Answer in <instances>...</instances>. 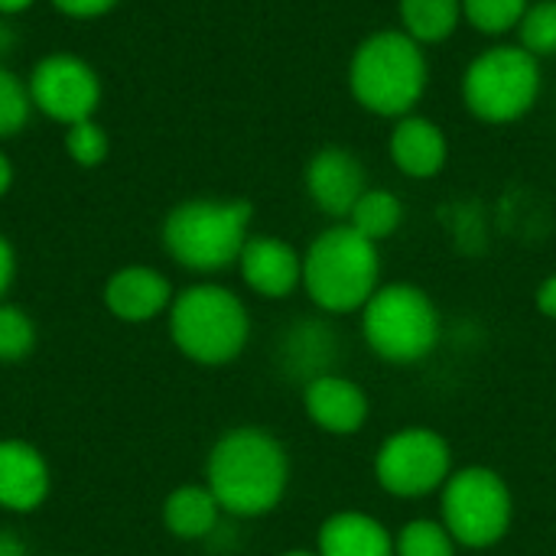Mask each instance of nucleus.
<instances>
[{
	"label": "nucleus",
	"mask_w": 556,
	"mask_h": 556,
	"mask_svg": "<svg viewBox=\"0 0 556 556\" xmlns=\"http://www.w3.org/2000/svg\"><path fill=\"white\" fill-rule=\"evenodd\" d=\"M65 16H78V20H88V16H101L108 13L117 0H52Z\"/></svg>",
	"instance_id": "nucleus-27"
},
{
	"label": "nucleus",
	"mask_w": 556,
	"mask_h": 556,
	"mask_svg": "<svg viewBox=\"0 0 556 556\" xmlns=\"http://www.w3.org/2000/svg\"><path fill=\"white\" fill-rule=\"evenodd\" d=\"M173 283L143 264H130L111 274L104 283V306L121 323H150L173 306Z\"/></svg>",
	"instance_id": "nucleus-14"
},
{
	"label": "nucleus",
	"mask_w": 556,
	"mask_h": 556,
	"mask_svg": "<svg viewBox=\"0 0 556 556\" xmlns=\"http://www.w3.org/2000/svg\"><path fill=\"white\" fill-rule=\"evenodd\" d=\"M303 407L306 417L332 437H355L365 424H368V394L342 375H319L313 381H306L303 388Z\"/></svg>",
	"instance_id": "nucleus-12"
},
{
	"label": "nucleus",
	"mask_w": 556,
	"mask_h": 556,
	"mask_svg": "<svg viewBox=\"0 0 556 556\" xmlns=\"http://www.w3.org/2000/svg\"><path fill=\"white\" fill-rule=\"evenodd\" d=\"M401 222H404V205L391 189H365V195L355 202L349 215V225L375 244L391 238L401 228Z\"/></svg>",
	"instance_id": "nucleus-20"
},
{
	"label": "nucleus",
	"mask_w": 556,
	"mask_h": 556,
	"mask_svg": "<svg viewBox=\"0 0 556 556\" xmlns=\"http://www.w3.org/2000/svg\"><path fill=\"white\" fill-rule=\"evenodd\" d=\"M365 166L345 147H323L306 166V192L319 212L332 218H349L355 202L365 195Z\"/></svg>",
	"instance_id": "nucleus-11"
},
{
	"label": "nucleus",
	"mask_w": 556,
	"mask_h": 556,
	"mask_svg": "<svg viewBox=\"0 0 556 556\" xmlns=\"http://www.w3.org/2000/svg\"><path fill=\"white\" fill-rule=\"evenodd\" d=\"M381 280L378 244L362 238L352 225H332L313 238L303 254V287L323 313L362 309Z\"/></svg>",
	"instance_id": "nucleus-4"
},
{
	"label": "nucleus",
	"mask_w": 556,
	"mask_h": 556,
	"mask_svg": "<svg viewBox=\"0 0 556 556\" xmlns=\"http://www.w3.org/2000/svg\"><path fill=\"white\" fill-rule=\"evenodd\" d=\"M0 556H26V544L13 531H0Z\"/></svg>",
	"instance_id": "nucleus-30"
},
{
	"label": "nucleus",
	"mask_w": 556,
	"mask_h": 556,
	"mask_svg": "<svg viewBox=\"0 0 556 556\" xmlns=\"http://www.w3.org/2000/svg\"><path fill=\"white\" fill-rule=\"evenodd\" d=\"M453 476L450 443L427 427L391 433L375 453V479L394 498H424Z\"/></svg>",
	"instance_id": "nucleus-9"
},
{
	"label": "nucleus",
	"mask_w": 556,
	"mask_h": 556,
	"mask_svg": "<svg viewBox=\"0 0 556 556\" xmlns=\"http://www.w3.org/2000/svg\"><path fill=\"white\" fill-rule=\"evenodd\" d=\"M169 339L189 362L228 365L251 339L248 306L238 293L218 283L186 287L169 306Z\"/></svg>",
	"instance_id": "nucleus-5"
},
{
	"label": "nucleus",
	"mask_w": 556,
	"mask_h": 556,
	"mask_svg": "<svg viewBox=\"0 0 556 556\" xmlns=\"http://www.w3.org/2000/svg\"><path fill=\"white\" fill-rule=\"evenodd\" d=\"M440 309L414 283L378 287L362 306L365 345L391 365H417L440 345Z\"/></svg>",
	"instance_id": "nucleus-6"
},
{
	"label": "nucleus",
	"mask_w": 556,
	"mask_h": 556,
	"mask_svg": "<svg viewBox=\"0 0 556 556\" xmlns=\"http://www.w3.org/2000/svg\"><path fill=\"white\" fill-rule=\"evenodd\" d=\"M531 0H463V16L485 36H502L518 29Z\"/></svg>",
	"instance_id": "nucleus-22"
},
{
	"label": "nucleus",
	"mask_w": 556,
	"mask_h": 556,
	"mask_svg": "<svg viewBox=\"0 0 556 556\" xmlns=\"http://www.w3.org/2000/svg\"><path fill=\"white\" fill-rule=\"evenodd\" d=\"M277 556H319L316 551H283V554Z\"/></svg>",
	"instance_id": "nucleus-33"
},
{
	"label": "nucleus",
	"mask_w": 556,
	"mask_h": 556,
	"mask_svg": "<svg viewBox=\"0 0 556 556\" xmlns=\"http://www.w3.org/2000/svg\"><path fill=\"white\" fill-rule=\"evenodd\" d=\"M36 349L33 319L10 303H0V362H23Z\"/></svg>",
	"instance_id": "nucleus-24"
},
{
	"label": "nucleus",
	"mask_w": 556,
	"mask_h": 556,
	"mask_svg": "<svg viewBox=\"0 0 556 556\" xmlns=\"http://www.w3.org/2000/svg\"><path fill=\"white\" fill-rule=\"evenodd\" d=\"M29 101L59 124L88 121L101 101V81L85 59L46 55L29 75Z\"/></svg>",
	"instance_id": "nucleus-10"
},
{
	"label": "nucleus",
	"mask_w": 556,
	"mask_h": 556,
	"mask_svg": "<svg viewBox=\"0 0 556 556\" xmlns=\"http://www.w3.org/2000/svg\"><path fill=\"white\" fill-rule=\"evenodd\" d=\"M521 42L534 59L556 55V0H534L518 23Z\"/></svg>",
	"instance_id": "nucleus-23"
},
{
	"label": "nucleus",
	"mask_w": 556,
	"mask_h": 556,
	"mask_svg": "<svg viewBox=\"0 0 556 556\" xmlns=\"http://www.w3.org/2000/svg\"><path fill=\"white\" fill-rule=\"evenodd\" d=\"M49 498V466L23 440H0V508L29 515Z\"/></svg>",
	"instance_id": "nucleus-15"
},
{
	"label": "nucleus",
	"mask_w": 556,
	"mask_h": 556,
	"mask_svg": "<svg viewBox=\"0 0 556 556\" xmlns=\"http://www.w3.org/2000/svg\"><path fill=\"white\" fill-rule=\"evenodd\" d=\"M251 215L254 208L244 199H189L166 215L163 244L179 267L218 274L238 264L251 238Z\"/></svg>",
	"instance_id": "nucleus-3"
},
{
	"label": "nucleus",
	"mask_w": 556,
	"mask_h": 556,
	"mask_svg": "<svg viewBox=\"0 0 556 556\" xmlns=\"http://www.w3.org/2000/svg\"><path fill=\"white\" fill-rule=\"evenodd\" d=\"M404 33L420 46L443 42L463 20V0H397Z\"/></svg>",
	"instance_id": "nucleus-19"
},
{
	"label": "nucleus",
	"mask_w": 556,
	"mask_h": 556,
	"mask_svg": "<svg viewBox=\"0 0 556 556\" xmlns=\"http://www.w3.org/2000/svg\"><path fill=\"white\" fill-rule=\"evenodd\" d=\"M238 270L244 283L264 300H283L303 283V257L293 244L270 235L248 238L238 257Z\"/></svg>",
	"instance_id": "nucleus-13"
},
{
	"label": "nucleus",
	"mask_w": 556,
	"mask_h": 556,
	"mask_svg": "<svg viewBox=\"0 0 556 556\" xmlns=\"http://www.w3.org/2000/svg\"><path fill=\"white\" fill-rule=\"evenodd\" d=\"M222 518V505L208 485H182L163 502V525L179 541H205Z\"/></svg>",
	"instance_id": "nucleus-18"
},
{
	"label": "nucleus",
	"mask_w": 556,
	"mask_h": 556,
	"mask_svg": "<svg viewBox=\"0 0 556 556\" xmlns=\"http://www.w3.org/2000/svg\"><path fill=\"white\" fill-rule=\"evenodd\" d=\"M427 78V55L404 29L371 33L349 62L355 101L378 117H407L424 98Z\"/></svg>",
	"instance_id": "nucleus-2"
},
{
	"label": "nucleus",
	"mask_w": 556,
	"mask_h": 556,
	"mask_svg": "<svg viewBox=\"0 0 556 556\" xmlns=\"http://www.w3.org/2000/svg\"><path fill=\"white\" fill-rule=\"evenodd\" d=\"M10 186H13V166H10V160L0 153V199L7 195Z\"/></svg>",
	"instance_id": "nucleus-31"
},
{
	"label": "nucleus",
	"mask_w": 556,
	"mask_h": 556,
	"mask_svg": "<svg viewBox=\"0 0 556 556\" xmlns=\"http://www.w3.org/2000/svg\"><path fill=\"white\" fill-rule=\"evenodd\" d=\"M538 309H541V316H547V319H556V274H551L541 287H538Z\"/></svg>",
	"instance_id": "nucleus-29"
},
{
	"label": "nucleus",
	"mask_w": 556,
	"mask_h": 556,
	"mask_svg": "<svg viewBox=\"0 0 556 556\" xmlns=\"http://www.w3.org/2000/svg\"><path fill=\"white\" fill-rule=\"evenodd\" d=\"M443 528L456 544L485 551L495 547L515 518V498L508 482L489 466H466L453 472L440 498Z\"/></svg>",
	"instance_id": "nucleus-8"
},
{
	"label": "nucleus",
	"mask_w": 556,
	"mask_h": 556,
	"mask_svg": "<svg viewBox=\"0 0 556 556\" xmlns=\"http://www.w3.org/2000/svg\"><path fill=\"white\" fill-rule=\"evenodd\" d=\"M541 94V59L525 46H492L463 75V101L485 124L525 117Z\"/></svg>",
	"instance_id": "nucleus-7"
},
{
	"label": "nucleus",
	"mask_w": 556,
	"mask_h": 556,
	"mask_svg": "<svg viewBox=\"0 0 556 556\" xmlns=\"http://www.w3.org/2000/svg\"><path fill=\"white\" fill-rule=\"evenodd\" d=\"M394 166L410 179H430L446 166L450 147L430 117H401L388 140Z\"/></svg>",
	"instance_id": "nucleus-16"
},
{
	"label": "nucleus",
	"mask_w": 556,
	"mask_h": 556,
	"mask_svg": "<svg viewBox=\"0 0 556 556\" xmlns=\"http://www.w3.org/2000/svg\"><path fill=\"white\" fill-rule=\"evenodd\" d=\"M13 274H16V254H13L10 241L0 235V303H3V293L13 283Z\"/></svg>",
	"instance_id": "nucleus-28"
},
{
	"label": "nucleus",
	"mask_w": 556,
	"mask_h": 556,
	"mask_svg": "<svg viewBox=\"0 0 556 556\" xmlns=\"http://www.w3.org/2000/svg\"><path fill=\"white\" fill-rule=\"evenodd\" d=\"M394 556H456V541L443 521L414 518L394 538Z\"/></svg>",
	"instance_id": "nucleus-21"
},
{
	"label": "nucleus",
	"mask_w": 556,
	"mask_h": 556,
	"mask_svg": "<svg viewBox=\"0 0 556 556\" xmlns=\"http://www.w3.org/2000/svg\"><path fill=\"white\" fill-rule=\"evenodd\" d=\"M205 485L235 518L270 515L290 485V456L283 443L261 427H235L208 453Z\"/></svg>",
	"instance_id": "nucleus-1"
},
{
	"label": "nucleus",
	"mask_w": 556,
	"mask_h": 556,
	"mask_svg": "<svg viewBox=\"0 0 556 556\" xmlns=\"http://www.w3.org/2000/svg\"><path fill=\"white\" fill-rule=\"evenodd\" d=\"M36 0H0V13H20L26 7H33Z\"/></svg>",
	"instance_id": "nucleus-32"
},
{
	"label": "nucleus",
	"mask_w": 556,
	"mask_h": 556,
	"mask_svg": "<svg viewBox=\"0 0 556 556\" xmlns=\"http://www.w3.org/2000/svg\"><path fill=\"white\" fill-rule=\"evenodd\" d=\"M319 556H394V534L365 511H339L316 534Z\"/></svg>",
	"instance_id": "nucleus-17"
},
{
	"label": "nucleus",
	"mask_w": 556,
	"mask_h": 556,
	"mask_svg": "<svg viewBox=\"0 0 556 556\" xmlns=\"http://www.w3.org/2000/svg\"><path fill=\"white\" fill-rule=\"evenodd\" d=\"M65 153L78 163V166H98L108 156V134L88 117L78 124L65 127Z\"/></svg>",
	"instance_id": "nucleus-25"
},
{
	"label": "nucleus",
	"mask_w": 556,
	"mask_h": 556,
	"mask_svg": "<svg viewBox=\"0 0 556 556\" xmlns=\"http://www.w3.org/2000/svg\"><path fill=\"white\" fill-rule=\"evenodd\" d=\"M29 108H33L29 88H23L20 78H16L10 68L0 65V137L16 134V130L26 124Z\"/></svg>",
	"instance_id": "nucleus-26"
}]
</instances>
